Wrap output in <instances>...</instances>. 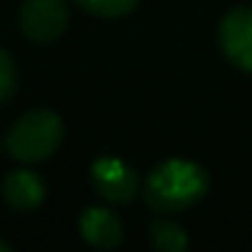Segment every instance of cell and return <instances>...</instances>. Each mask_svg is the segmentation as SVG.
Masks as SVG:
<instances>
[{
	"label": "cell",
	"mask_w": 252,
	"mask_h": 252,
	"mask_svg": "<svg viewBox=\"0 0 252 252\" xmlns=\"http://www.w3.org/2000/svg\"><path fill=\"white\" fill-rule=\"evenodd\" d=\"M210 178L203 166L186 158H168L151 168L144 181V200L156 213H181L205 198Z\"/></svg>",
	"instance_id": "1"
},
{
	"label": "cell",
	"mask_w": 252,
	"mask_h": 252,
	"mask_svg": "<svg viewBox=\"0 0 252 252\" xmlns=\"http://www.w3.org/2000/svg\"><path fill=\"white\" fill-rule=\"evenodd\" d=\"M64 136V124L60 114L50 109H35L23 114L5 134L8 154L20 163H40L50 158Z\"/></svg>",
	"instance_id": "2"
},
{
	"label": "cell",
	"mask_w": 252,
	"mask_h": 252,
	"mask_svg": "<svg viewBox=\"0 0 252 252\" xmlns=\"http://www.w3.org/2000/svg\"><path fill=\"white\" fill-rule=\"evenodd\" d=\"M89 173H92V188L96 190V195L111 205H129L139 195L136 171L116 156L96 158Z\"/></svg>",
	"instance_id": "3"
},
{
	"label": "cell",
	"mask_w": 252,
	"mask_h": 252,
	"mask_svg": "<svg viewBox=\"0 0 252 252\" xmlns=\"http://www.w3.org/2000/svg\"><path fill=\"white\" fill-rule=\"evenodd\" d=\"M69 25L67 0H25L20 8V30L28 40L55 42Z\"/></svg>",
	"instance_id": "4"
},
{
	"label": "cell",
	"mask_w": 252,
	"mask_h": 252,
	"mask_svg": "<svg viewBox=\"0 0 252 252\" xmlns=\"http://www.w3.org/2000/svg\"><path fill=\"white\" fill-rule=\"evenodd\" d=\"M218 42L227 62L252 74V5H240L222 15Z\"/></svg>",
	"instance_id": "5"
},
{
	"label": "cell",
	"mask_w": 252,
	"mask_h": 252,
	"mask_svg": "<svg viewBox=\"0 0 252 252\" xmlns=\"http://www.w3.org/2000/svg\"><path fill=\"white\" fill-rule=\"evenodd\" d=\"M79 235L87 245L99 250H114L124 240V225L116 213L101 205H92L79 215Z\"/></svg>",
	"instance_id": "6"
},
{
	"label": "cell",
	"mask_w": 252,
	"mask_h": 252,
	"mask_svg": "<svg viewBox=\"0 0 252 252\" xmlns=\"http://www.w3.org/2000/svg\"><path fill=\"white\" fill-rule=\"evenodd\" d=\"M45 193H47L45 181L35 171H28V168L10 171L5 176V181H3V198H5V203L13 210H20V213L35 210L45 200Z\"/></svg>",
	"instance_id": "7"
},
{
	"label": "cell",
	"mask_w": 252,
	"mask_h": 252,
	"mask_svg": "<svg viewBox=\"0 0 252 252\" xmlns=\"http://www.w3.org/2000/svg\"><path fill=\"white\" fill-rule=\"evenodd\" d=\"M149 240L158 252H183L188 247V232L166 218H156L149 227Z\"/></svg>",
	"instance_id": "8"
},
{
	"label": "cell",
	"mask_w": 252,
	"mask_h": 252,
	"mask_svg": "<svg viewBox=\"0 0 252 252\" xmlns=\"http://www.w3.org/2000/svg\"><path fill=\"white\" fill-rule=\"evenodd\" d=\"M74 5L82 8L84 13H89V15L114 20V18L129 15L139 5V0H74Z\"/></svg>",
	"instance_id": "9"
},
{
	"label": "cell",
	"mask_w": 252,
	"mask_h": 252,
	"mask_svg": "<svg viewBox=\"0 0 252 252\" xmlns=\"http://www.w3.org/2000/svg\"><path fill=\"white\" fill-rule=\"evenodd\" d=\"M15 89H18V67L13 57L0 47V104L10 101Z\"/></svg>",
	"instance_id": "10"
},
{
	"label": "cell",
	"mask_w": 252,
	"mask_h": 252,
	"mask_svg": "<svg viewBox=\"0 0 252 252\" xmlns=\"http://www.w3.org/2000/svg\"><path fill=\"white\" fill-rule=\"evenodd\" d=\"M0 252H10V245L5 240H0Z\"/></svg>",
	"instance_id": "11"
}]
</instances>
